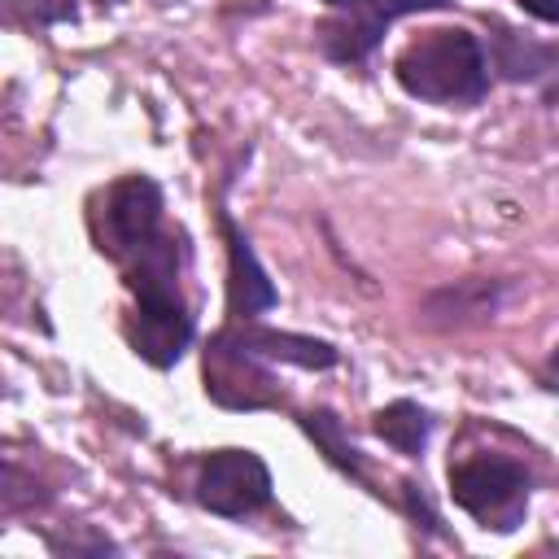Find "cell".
<instances>
[{
  "instance_id": "obj_15",
  "label": "cell",
  "mask_w": 559,
  "mask_h": 559,
  "mask_svg": "<svg viewBox=\"0 0 559 559\" xmlns=\"http://www.w3.org/2000/svg\"><path fill=\"white\" fill-rule=\"evenodd\" d=\"M542 384H546V389H559V345L550 349V358H546V367H542Z\"/></svg>"
},
{
  "instance_id": "obj_11",
  "label": "cell",
  "mask_w": 559,
  "mask_h": 559,
  "mask_svg": "<svg viewBox=\"0 0 559 559\" xmlns=\"http://www.w3.org/2000/svg\"><path fill=\"white\" fill-rule=\"evenodd\" d=\"M301 432L328 454V463H336V467L349 472V476H362V454H358V445L345 437V428H341V419H336L332 411H306V415H301Z\"/></svg>"
},
{
  "instance_id": "obj_13",
  "label": "cell",
  "mask_w": 559,
  "mask_h": 559,
  "mask_svg": "<svg viewBox=\"0 0 559 559\" xmlns=\"http://www.w3.org/2000/svg\"><path fill=\"white\" fill-rule=\"evenodd\" d=\"M371 13L389 26L393 17H406V13H432V9H445L450 0H367Z\"/></svg>"
},
{
  "instance_id": "obj_9",
  "label": "cell",
  "mask_w": 559,
  "mask_h": 559,
  "mask_svg": "<svg viewBox=\"0 0 559 559\" xmlns=\"http://www.w3.org/2000/svg\"><path fill=\"white\" fill-rule=\"evenodd\" d=\"M493 66H498V74L502 79H511V83H537V79H546V74H555L559 70V52L555 48H542V44H533V39H524L520 31H511V26H498V35H493Z\"/></svg>"
},
{
  "instance_id": "obj_1",
  "label": "cell",
  "mask_w": 559,
  "mask_h": 559,
  "mask_svg": "<svg viewBox=\"0 0 559 559\" xmlns=\"http://www.w3.org/2000/svg\"><path fill=\"white\" fill-rule=\"evenodd\" d=\"M393 74L402 92L428 105H476L489 92V61L472 31L463 26H432L415 35L397 61Z\"/></svg>"
},
{
  "instance_id": "obj_3",
  "label": "cell",
  "mask_w": 559,
  "mask_h": 559,
  "mask_svg": "<svg viewBox=\"0 0 559 559\" xmlns=\"http://www.w3.org/2000/svg\"><path fill=\"white\" fill-rule=\"evenodd\" d=\"M197 502L214 515L240 520L271 502V472L253 450H214L197 476Z\"/></svg>"
},
{
  "instance_id": "obj_10",
  "label": "cell",
  "mask_w": 559,
  "mask_h": 559,
  "mask_svg": "<svg viewBox=\"0 0 559 559\" xmlns=\"http://www.w3.org/2000/svg\"><path fill=\"white\" fill-rule=\"evenodd\" d=\"M371 428H376V437H380L384 445H393L397 454L419 459V454H424V445H428L432 419H428V411H424L419 402L397 397V402H389V406H380V411H376Z\"/></svg>"
},
{
  "instance_id": "obj_16",
  "label": "cell",
  "mask_w": 559,
  "mask_h": 559,
  "mask_svg": "<svg viewBox=\"0 0 559 559\" xmlns=\"http://www.w3.org/2000/svg\"><path fill=\"white\" fill-rule=\"evenodd\" d=\"M323 4H332V9H358L362 0H323Z\"/></svg>"
},
{
  "instance_id": "obj_2",
  "label": "cell",
  "mask_w": 559,
  "mask_h": 559,
  "mask_svg": "<svg viewBox=\"0 0 559 559\" xmlns=\"http://www.w3.org/2000/svg\"><path fill=\"white\" fill-rule=\"evenodd\" d=\"M454 502L493 533H511L528 511V472L502 454H476L450 467Z\"/></svg>"
},
{
  "instance_id": "obj_8",
  "label": "cell",
  "mask_w": 559,
  "mask_h": 559,
  "mask_svg": "<svg viewBox=\"0 0 559 559\" xmlns=\"http://www.w3.org/2000/svg\"><path fill=\"white\" fill-rule=\"evenodd\" d=\"M380 35H384V22L371 13V4L362 0L358 9H349L345 17H328L319 31H314V39H319V48L332 57V61H362L376 44H380Z\"/></svg>"
},
{
  "instance_id": "obj_5",
  "label": "cell",
  "mask_w": 559,
  "mask_h": 559,
  "mask_svg": "<svg viewBox=\"0 0 559 559\" xmlns=\"http://www.w3.org/2000/svg\"><path fill=\"white\" fill-rule=\"evenodd\" d=\"M223 236H227V310L249 323L275 306V284L262 271L258 253L249 249V236L231 223V214H223Z\"/></svg>"
},
{
  "instance_id": "obj_7",
  "label": "cell",
  "mask_w": 559,
  "mask_h": 559,
  "mask_svg": "<svg viewBox=\"0 0 559 559\" xmlns=\"http://www.w3.org/2000/svg\"><path fill=\"white\" fill-rule=\"evenodd\" d=\"M231 345H240L253 358H271V362H293L306 371H323L336 362V345L314 341V336H297V332H275V328H240V332H223Z\"/></svg>"
},
{
  "instance_id": "obj_14",
  "label": "cell",
  "mask_w": 559,
  "mask_h": 559,
  "mask_svg": "<svg viewBox=\"0 0 559 559\" xmlns=\"http://www.w3.org/2000/svg\"><path fill=\"white\" fill-rule=\"evenodd\" d=\"M524 13H533L537 22H559V0H520Z\"/></svg>"
},
{
  "instance_id": "obj_4",
  "label": "cell",
  "mask_w": 559,
  "mask_h": 559,
  "mask_svg": "<svg viewBox=\"0 0 559 559\" xmlns=\"http://www.w3.org/2000/svg\"><path fill=\"white\" fill-rule=\"evenodd\" d=\"M162 231V188L148 175H127L105 192L100 253L118 266Z\"/></svg>"
},
{
  "instance_id": "obj_6",
  "label": "cell",
  "mask_w": 559,
  "mask_h": 559,
  "mask_svg": "<svg viewBox=\"0 0 559 559\" xmlns=\"http://www.w3.org/2000/svg\"><path fill=\"white\" fill-rule=\"evenodd\" d=\"M502 306V280H459L424 297V323L432 328H467L493 319Z\"/></svg>"
},
{
  "instance_id": "obj_12",
  "label": "cell",
  "mask_w": 559,
  "mask_h": 559,
  "mask_svg": "<svg viewBox=\"0 0 559 559\" xmlns=\"http://www.w3.org/2000/svg\"><path fill=\"white\" fill-rule=\"evenodd\" d=\"M13 17L26 26H57V22H74V0H9Z\"/></svg>"
}]
</instances>
